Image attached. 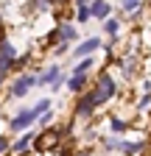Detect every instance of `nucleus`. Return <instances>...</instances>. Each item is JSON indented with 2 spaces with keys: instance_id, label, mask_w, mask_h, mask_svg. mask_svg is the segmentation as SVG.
<instances>
[{
  "instance_id": "nucleus-14",
  "label": "nucleus",
  "mask_w": 151,
  "mask_h": 156,
  "mask_svg": "<svg viewBox=\"0 0 151 156\" xmlns=\"http://www.w3.org/2000/svg\"><path fill=\"white\" fill-rule=\"evenodd\" d=\"M120 9H123L126 14H131V11L140 9V0H120Z\"/></svg>"
},
{
  "instance_id": "nucleus-4",
  "label": "nucleus",
  "mask_w": 151,
  "mask_h": 156,
  "mask_svg": "<svg viewBox=\"0 0 151 156\" xmlns=\"http://www.w3.org/2000/svg\"><path fill=\"white\" fill-rule=\"evenodd\" d=\"M95 106H98V103H95V95L87 92V95H81L79 101H76V114H79V117H90Z\"/></svg>"
},
{
  "instance_id": "nucleus-2",
  "label": "nucleus",
  "mask_w": 151,
  "mask_h": 156,
  "mask_svg": "<svg viewBox=\"0 0 151 156\" xmlns=\"http://www.w3.org/2000/svg\"><path fill=\"white\" fill-rule=\"evenodd\" d=\"M115 92H118V87H115V78H112L109 73H101L98 75V84H95V103L101 106V103H106L109 98H115Z\"/></svg>"
},
{
  "instance_id": "nucleus-17",
  "label": "nucleus",
  "mask_w": 151,
  "mask_h": 156,
  "mask_svg": "<svg viewBox=\"0 0 151 156\" xmlns=\"http://www.w3.org/2000/svg\"><path fill=\"white\" fill-rule=\"evenodd\" d=\"M148 103H151V92H145V95H143V98H140V106H137V109H140V112H143V109H145V106H148Z\"/></svg>"
},
{
  "instance_id": "nucleus-20",
  "label": "nucleus",
  "mask_w": 151,
  "mask_h": 156,
  "mask_svg": "<svg viewBox=\"0 0 151 156\" xmlns=\"http://www.w3.org/2000/svg\"><path fill=\"white\" fill-rule=\"evenodd\" d=\"M79 156H92V153H87V151H84V153H79Z\"/></svg>"
},
{
  "instance_id": "nucleus-12",
  "label": "nucleus",
  "mask_w": 151,
  "mask_h": 156,
  "mask_svg": "<svg viewBox=\"0 0 151 156\" xmlns=\"http://www.w3.org/2000/svg\"><path fill=\"white\" fill-rule=\"evenodd\" d=\"M90 67H92V58L87 56V58H81V62L73 67V75H87V73H90Z\"/></svg>"
},
{
  "instance_id": "nucleus-10",
  "label": "nucleus",
  "mask_w": 151,
  "mask_h": 156,
  "mask_svg": "<svg viewBox=\"0 0 151 156\" xmlns=\"http://www.w3.org/2000/svg\"><path fill=\"white\" fill-rule=\"evenodd\" d=\"M84 87H87V75H73L67 81V89H73V92H84Z\"/></svg>"
},
{
  "instance_id": "nucleus-1",
  "label": "nucleus",
  "mask_w": 151,
  "mask_h": 156,
  "mask_svg": "<svg viewBox=\"0 0 151 156\" xmlns=\"http://www.w3.org/2000/svg\"><path fill=\"white\" fill-rule=\"evenodd\" d=\"M48 109H50V101H48V98H42V101L36 103V106H31V109H23L17 117H11L9 128H11V131H25L31 123H36V120H39V117H42Z\"/></svg>"
},
{
  "instance_id": "nucleus-13",
  "label": "nucleus",
  "mask_w": 151,
  "mask_h": 156,
  "mask_svg": "<svg viewBox=\"0 0 151 156\" xmlns=\"http://www.w3.org/2000/svg\"><path fill=\"white\" fill-rule=\"evenodd\" d=\"M104 31L109 34V36H118V31H120V23H118V20H104Z\"/></svg>"
},
{
  "instance_id": "nucleus-11",
  "label": "nucleus",
  "mask_w": 151,
  "mask_h": 156,
  "mask_svg": "<svg viewBox=\"0 0 151 156\" xmlns=\"http://www.w3.org/2000/svg\"><path fill=\"white\" fill-rule=\"evenodd\" d=\"M31 142H34V134H25L23 140H17V142L11 145V151H14V153H23V151H25V148H28Z\"/></svg>"
},
{
  "instance_id": "nucleus-7",
  "label": "nucleus",
  "mask_w": 151,
  "mask_h": 156,
  "mask_svg": "<svg viewBox=\"0 0 151 156\" xmlns=\"http://www.w3.org/2000/svg\"><path fill=\"white\" fill-rule=\"evenodd\" d=\"M56 81H62V70L59 67H48L39 78H36V84H48V87H53Z\"/></svg>"
},
{
  "instance_id": "nucleus-19",
  "label": "nucleus",
  "mask_w": 151,
  "mask_h": 156,
  "mask_svg": "<svg viewBox=\"0 0 151 156\" xmlns=\"http://www.w3.org/2000/svg\"><path fill=\"white\" fill-rule=\"evenodd\" d=\"M87 3H90V0H76V9H84Z\"/></svg>"
},
{
  "instance_id": "nucleus-5",
  "label": "nucleus",
  "mask_w": 151,
  "mask_h": 156,
  "mask_svg": "<svg viewBox=\"0 0 151 156\" xmlns=\"http://www.w3.org/2000/svg\"><path fill=\"white\" fill-rule=\"evenodd\" d=\"M101 48V39L98 36H90V39H84L81 45H76V58H87V56H92Z\"/></svg>"
},
{
  "instance_id": "nucleus-3",
  "label": "nucleus",
  "mask_w": 151,
  "mask_h": 156,
  "mask_svg": "<svg viewBox=\"0 0 151 156\" xmlns=\"http://www.w3.org/2000/svg\"><path fill=\"white\" fill-rule=\"evenodd\" d=\"M36 87V75H31V73H23L17 81L11 84V98H23V95H28L31 89Z\"/></svg>"
},
{
  "instance_id": "nucleus-6",
  "label": "nucleus",
  "mask_w": 151,
  "mask_h": 156,
  "mask_svg": "<svg viewBox=\"0 0 151 156\" xmlns=\"http://www.w3.org/2000/svg\"><path fill=\"white\" fill-rule=\"evenodd\" d=\"M53 36L59 39V45H70L79 34H76V25H73V23H64V25H59V31H56Z\"/></svg>"
},
{
  "instance_id": "nucleus-15",
  "label": "nucleus",
  "mask_w": 151,
  "mask_h": 156,
  "mask_svg": "<svg viewBox=\"0 0 151 156\" xmlns=\"http://www.w3.org/2000/svg\"><path fill=\"white\" fill-rule=\"evenodd\" d=\"M109 128H112V131H115V134H118V131H126L129 126H126L123 120H118V117H112V123H109Z\"/></svg>"
},
{
  "instance_id": "nucleus-8",
  "label": "nucleus",
  "mask_w": 151,
  "mask_h": 156,
  "mask_svg": "<svg viewBox=\"0 0 151 156\" xmlns=\"http://www.w3.org/2000/svg\"><path fill=\"white\" fill-rule=\"evenodd\" d=\"M90 11H92V17H95V20H106L112 9H109V3H106V0H95Z\"/></svg>"
},
{
  "instance_id": "nucleus-18",
  "label": "nucleus",
  "mask_w": 151,
  "mask_h": 156,
  "mask_svg": "<svg viewBox=\"0 0 151 156\" xmlns=\"http://www.w3.org/2000/svg\"><path fill=\"white\" fill-rule=\"evenodd\" d=\"M9 151V136H0V153Z\"/></svg>"
},
{
  "instance_id": "nucleus-16",
  "label": "nucleus",
  "mask_w": 151,
  "mask_h": 156,
  "mask_svg": "<svg viewBox=\"0 0 151 156\" xmlns=\"http://www.w3.org/2000/svg\"><path fill=\"white\" fill-rule=\"evenodd\" d=\"M90 17H92V11H90L87 6H84V9H79V14H76V20H79V23H87Z\"/></svg>"
},
{
  "instance_id": "nucleus-9",
  "label": "nucleus",
  "mask_w": 151,
  "mask_h": 156,
  "mask_svg": "<svg viewBox=\"0 0 151 156\" xmlns=\"http://www.w3.org/2000/svg\"><path fill=\"white\" fill-rule=\"evenodd\" d=\"M17 56V48L11 42H0V62H14Z\"/></svg>"
}]
</instances>
